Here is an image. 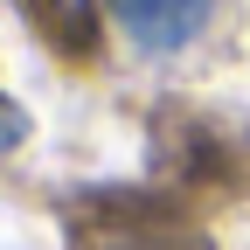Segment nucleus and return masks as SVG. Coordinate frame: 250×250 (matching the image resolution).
I'll return each instance as SVG.
<instances>
[{
	"label": "nucleus",
	"mask_w": 250,
	"mask_h": 250,
	"mask_svg": "<svg viewBox=\"0 0 250 250\" xmlns=\"http://www.w3.org/2000/svg\"><path fill=\"white\" fill-rule=\"evenodd\" d=\"M77 250H202L181 229V215H167L146 195H83L70 202Z\"/></svg>",
	"instance_id": "nucleus-1"
},
{
	"label": "nucleus",
	"mask_w": 250,
	"mask_h": 250,
	"mask_svg": "<svg viewBox=\"0 0 250 250\" xmlns=\"http://www.w3.org/2000/svg\"><path fill=\"white\" fill-rule=\"evenodd\" d=\"M104 14L125 28V42L146 56H174L208 28L215 0H104Z\"/></svg>",
	"instance_id": "nucleus-2"
},
{
	"label": "nucleus",
	"mask_w": 250,
	"mask_h": 250,
	"mask_svg": "<svg viewBox=\"0 0 250 250\" xmlns=\"http://www.w3.org/2000/svg\"><path fill=\"white\" fill-rule=\"evenodd\" d=\"M21 139H28V111L7 98V90H0V160H7V153H14Z\"/></svg>",
	"instance_id": "nucleus-3"
}]
</instances>
